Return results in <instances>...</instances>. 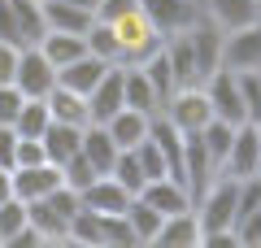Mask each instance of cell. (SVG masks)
Wrapping results in <instances>:
<instances>
[{
  "instance_id": "cell-8",
  "label": "cell",
  "mask_w": 261,
  "mask_h": 248,
  "mask_svg": "<svg viewBox=\"0 0 261 248\" xmlns=\"http://www.w3.org/2000/svg\"><path fill=\"white\" fill-rule=\"evenodd\" d=\"M140 201H148L152 209L161 213V218H170V213H183V209H192V192H187V183L183 179H174V175H166V179H148V183L140 187Z\"/></svg>"
},
{
  "instance_id": "cell-3",
  "label": "cell",
  "mask_w": 261,
  "mask_h": 248,
  "mask_svg": "<svg viewBox=\"0 0 261 248\" xmlns=\"http://www.w3.org/2000/svg\"><path fill=\"white\" fill-rule=\"evenodd\" d=\"M161 113H166L170 122H174L178 131H200L209 118H214V109H209V96H205V83H196V87H178L174 96H170L166 105H161Z\"/></svg>"
},
{
  "instance_id": "cell-13",
  "label": "cell",
  "mask_w": 261,
  "mask_h": 248,
  "mask_svg": "<svg viewBox=\"0 0 261 248\" xmlns=\"http://www.w3.org/2000/svg\"><path fill=\"white\" fill-rule=\"evenodd\" d=\"M79 196H83V209H92V213H122L126 201H130V192L113 175H96Z\"/></svg>"
},
{
  "instance_id": "cell-18",
  "label": "cell",
  "mask_w": 261,
  "mask_h": 248,
  "mask_svg": "<svg viewBox=\"0 0 261 248\" xmlns=\"http://www.w3.org/2000/svg\"><path fill=\"white\" fill-rule=\"evenodd\" d=\"M79 153L92 161L96 175H109L113 157H118V144L109 139V131H105L100 122H87V127H83V144H79Z\"/></svg>"
},
{
  "instance_id": "cell-2",
  "label": "cell",
  "mask_w": 261,
  "mask_h": 248,
  "mask_svg": "<svg viewBox=\"0 0 261 248\" xmlns=\"http://www.w3.org/2000/svg\"><path fill=\"white\" fill-rule=\"evenodd\" d=\"M13 87L22 96H48L57 87V65L39 53V44H27L18 53V70H13Z\"/></svg>"
},
{
  "instance_id": "cell-31",
  "label": "cell",
  "mask_w": 261,
  "mask_h": 248,
  "mask_svg": "<svg viewBox=\"0 0 261 248\" xmlns=\"http://www.w3.org/2000/svg\"><path fill=\"white\" fill-rule=\"evenodd\" d=\"M100 227H105V248H130L135 235L126 227V213H100Z\"/></svg>"
},
{
  "instance_id": "cell-28",
  "label": "cell",
  "mask_w": 261,
  "mask_h": 248,
  "mask_svg": "<svg viewBox=\"0 0 261 248\" xmlns=\"http://www.w3.org/2000/svg\"><path fill=\"white\" fill-rule=\"evenodd\" d=\"M27 222H31V218H27V201H18V196H9V201L0 205V248L9 244V239L18 235V231L27 227Z\"/></svg>"
},
{
  "instance_id": "cell-4",
  "label": "cell",
  "mask_w": 261,
  "mask_h": 248,
  "mask_svg": "<svg viewBox=\"0 0 261 248\" xmlns=\"http://www.w3.org/2000/svg\"><path fill=\"white\" fill-rule=\"evenodd\" d=\"M205 96H209V109H214V118L231 122V127H240L244 118V96H240V79H235L226 65H218L214 74L205 79Z\"/></svg>"
},
{
  "instance_id": "cell-19",
  "label": "cell",
  "mask_w": 261,
  "mask_h": 248,
  "mask_svg": "<svg viewBox=\"0 0 261 248\" xmlns=\"http://www.w3.org/2000/svg\"><path fill=\"white\" fill-rule=\"evenodd\" d=\"M39 9H44V27H48V31H70V35H83V31L92 27V13L79 9V5H70V0H44Z\"/></svg>"
},
{
  "instance_id": "cell-14",
  "label": "cell",
  "mask_w": 261,
  "mask_h": 248,
  "mask_svg": "<svg viewBox=\"0 0 261 248\" xmlns=\"http://www.w3.org/2000/svg\"><path fill=\"white\" fill-rule=\"evenodd\" d=\"M105 70H109V61L83 53V57H74V61H65L61 70H57V83H61V87H70V92H79V96H87L96 83H100Z\"/></svg>"
},
{
  "instance_id": "cell-10",
  "label": "cell",
  "mask_w": 261,
  "mask_h": 248,
  "mask_svg": "<svg viewBox=\"0 0 261 248\" xmlns=\"http://www.w3.org/2000/svg\"><path fill=\"white\" fill-rule=\"evenodd\" d=\"M53 187H61V165L39 161V165H13V196L18 201H39Z\"/></svg>"
},
{
  "instance_id": "cell-7",
  "label": "cell",
  "mask_w": 261,
  "mask_h": 248,
  "mask_svg": "<svg viewBox=\"0 0 261 248\" xmlns=\"http://www.w3.org/2000/svg\"><path fill=\"white\" fill-rule=\"evenodd\" d=\"M187 35V44H192V57H196V74H200V83L209 79V74L218 70V65H222V31L214 27V22L205 18V13H200V22H196V27H187L183 31Z\"/></svg>"
},
{
  "instance_id": "cell-34",
  "label": "cell",
  "mask_w": 261,
  "mask_h": 248,
  "mask_svg": "<svg viewBox=\"0 0 261 248\" xmlns=\"http://www.w3.org/2000/svg\"><path fill=\"white\" fill-rule=\"evenodd\" d=\"M13 153H18V131L0 122V165H9V170H13Z\"/></svg>"
},
{
  "instance_id": "cell-11",
  "label": "cell",
  "mask_w": 261,
  "mask_h": 248,
  "mask_svg": "<svg viewBox=\"0 0 261 248\" xmlns=\"http://www.w3.org/2000/svg\"><path fill=\"white\" fill-rule=\"evenodd\" d=\"M122 109V65H109L92 92H87V122H109Z\"/></svg>"
},
{
  "instance_id": "cell-29",
  "label": "cell",
  "mask_w": 261,
  "mask_h": 248,
  "mask_svg": "<svg viewBox=\"0 0 261 248\" xmlns=\"http://www.w3.org/2000/svg\"><path fill=\"white\" fill-rule=\"evenodd\" d=\"M96 179V170H92V161H87L83 153H74L70 161H61V183L65 187H74V192H83L87 183Z\"/></svg>"
},
{
  "instance_id": "cell-38",
  "label": "cell",
  "mask_w": 261,
  "mask_h": 248,
  "mask_svg": "<svg viewBox=\"0 0 261 248\" xmlns=\"http://www.w3.org/2000/svg\"><path fill=\"white\" fill-rule=\"evenodd\" d=\"M39 5H44V0H39Z\"/></svg>"
},
{
  "instance_id": "cell-16",
  "label": "cell",
  "mask_w": 261,
  "mask_h": 248,
  "mask_svg": "<svg viewBox=\"0 0 261 248\" xmlns=\"http://www.w3.org/2000/svg\"><path fill=\"white\" fill-rule=\"evenodd\" d=\"M122 105L126 109H140V113H161V101H157V92H152V83L144 79V70L140 65H122Z\"/></svg>"
},
{
  "instance_id": "cell-30",
  "label": "cell",
  "mask_w": 261,
  "mask_h": 248,
  "mask_svg": "<svg viewBox=\"0 0 261 248\" xmlns=\"http://www.w3.org/2000/svg\"><path fill=\"white\" fill-rule=\"evenodd\" d=\"M135 157H140L144 183H148V179H166V175H170V165H166V157H161V148L152 144V139H144V144H135Z\"/></svg>"
},
{
  "instance_id": "cell-6",
  "label": "cell",
  "mask_w": 261,
  "mask_h": 248,
  "mask_svg": "<svg viewBox=\"0 0 261 248\" xmlns=\"http://www.w3.org/2000/svg\"><path fill=\"white\" fill-rule=\"evenodd\" d=\"M222 65L231 74L261 70V18L248 22V27H240V31H231L222 39Z\"/></svg>"
},
{
  "instance_id": "cell-25",
  "label": "cell",
  "mask_w": 261,
  "mask_h": 248,
  "mask_svg": "<svg viewBox=\"0 0 261 248\" xmlns=\"http://www.w3.org/2000/svg\"><path fill=\"white\" fill-rule=\"evenodd\" d=\"M83 44H87V53H92V57H100V61L118 65V31H113V22L92 18V27L83 31Z\"/></svg>"
},
{
  "instance_id": "cell-36",
  "label": "cell",
  "mask_w": 261,
  "mask_h": 248,
  "mask_svg": "<svg viewBox=\"0 0 261 248\" xmlns=\"http://www.w3.org/2000/svg\"><path fill=\"white\" fill-rule=\"evenodd\" d=\"M9 196H13V170H9V165H0V205L9 201Z\"/></svg>"
},
{
  "instance_id": "cell-9",
  "label": "cell",
  "mask_w": 261,
  "mask_h": 248,
  "mask_svg": "<svg viewBox=\"0 0 261 248\" xmlns=\"http://www.w3.org/2000/svg\"><path fill=\"white\" fill-rule=\"evenodd\" d=\"M200 13L222 35H231V31H240V27H248V22L261 18V0H200Z\"/></svg>"
},
{
  "instance_id": "cell-35",
  "label": "cell",
  "mask_w": 261,
  "mask_h": 248,
  "mask_svg": "<svg viewBox=\"0 0 261 248\" xmlns=\"http://www.w3.org/2000/svg\"><path fill=\"white\" fill-rule=\"evenodd\" d=\"M18 53H22V48H13V44H5V39H0V83H13V70H18Z\"/></svg>"
},
{
  "instance_id": "cell-23",
  "label": "cell",
  "mask_w": 261,
  "mask_h": 248,
  "mask_svg": "<svg viewBox=\"0 0 261 248\" xmlns=\"http://www.w3.org/2000/svg\"><path fill=\"white\" fill-rule=\"evenodd\" d=\"M122 213H126V227H130V235H135V244H152V235H157V227H161V213L152 209L148 201H140V196H130Z\"/></svg>"
},
{
  "instance_id": "cell-32",
  "label": "cell",
  "mask_w": 261,
  "mask_h": 248,
  "mask_svg": "<svg viewBox=\"0 0 261 248\" xmlns=\"http://www.w3.org/2000/svg\"><path fill=\"white\" fill-rule=\"evenodd\" d=\"M22 101H27V96H22L13 83H0V122H5V127H13V118H18Z\"/></svg>"
},
{
  "instance_id": "cell-24",
  "label": "cell",
  "mask_w": 261,
  "mask_h": 248,
  "mask_svg": "<svg viewBox=\"0 0 261 248\" xmlns=\"http://www.w3.org/2000/svg\"><path fill=\"white\" fill-rule=\"evenodd\" d=\"M48 122H53L48 101H44V96H27V101H22V109H18V118H13V131H18V135L39 139V135L48 131Z\"/></svg>"
},
{
  "instance_id": "cell-27",
  "label": "cell",
  "mask_w": 261,
  "mask_h": 248,
  "mask_svg": "<svg viewBox=\"0 0 261 248\" xmlns=\"http://www.w3.org/2000/svg\"><path fill=\"white\" fill-rule=\"evenodd\" d=\"M109 175L118 179L122 187H126L130 196L144 187V170H140V157H135V148H118V157H113V165H109Z\"/></svg>"
},
{
  "instance_id": "cell-20",
  "label": "cell",
  "mask_w": 261,
  "mask_h": 248,
  "mask_svg": "<svg viewBox=\"0 0 261 248\" xmlns=\"http://www.w3.org/2000/svg\"><path fill=\"white\" fill-rule=\"evenodd\" d=\"M44 101H48V113H53V122L87 127V96H79V92H70V87H61V83H57V87L44 96Z\"/></svg>"
},
{
  "instance_id": "cell-33",
  "label": "cell",
  "mask_w": 261,
  "mask_h": 248,
  "mask_svg": "<svg viewBox=\"0 0 261 248\" xmlns=\"http://www.w3.org/2000/svg\"><path fill=\"white\" fill-rule=\"evenodd\" d=\"M135 9H140V0H100V5H96V18L118 22V18H126V13H135Z\"/></svg>"
},
{
  "instance_id": "cell-17",
  "label": "cell",
  "mask_w": 261,
  "mask_h": 248,
  "mask_svg": "<svg viewBox=\"0 0 261 248\" xmlns=\"http://www.w3.org/2000/svg\"><path fill=\"white\" fill-rule=\"evenodd\" d=\"M44 157L53 165H61V161H70V157L79 153V144H83V127H70V122H48V131L44 135Z\"/></svg>"
},
{
  "instance_id": "cell-37",
  "label": "cell",
  "mask_w": 261,
  "mask_h": 248,
  "mask_svg": "<svg viewBox=\"0 0 261 248\" xmlns=\"http://www.w3.org/2000/svg\"><path fill=\"white\" fill-rule=\"evenodd\" d=\"M70 5H79V9H87V13L96 18V5H100V0H70Z\"/></svg>"
},
{
  "instance_id": "cell-26",
  "label": "cell",
  "mask_w": 261,
  "mask_h": 248,
  "mask_svg": "<svg viewBox=\"0 0 261 248\" xmlns=\"http://www.w3.org/2000/svg\"><path fill=\"white\" fill-rule=\"evenodd\" d=\"M9 9H13V18H18V27H22V39H27V44H39V35L48 31L39 0H9Z\"/></svg>"
},
{
  "instance_id": "cell-21",
  "label": "cell",
  "mask_w": 261,
  "mask_h": 248,
  "mask_svg": "<svg viewBox=\"0 0 261 248\" xmlns=\"http://www.w3.org/2000/svg\"><path fill=\"white\" fill-rule=\"evenodd\" d=\"M39 53H44L48 61L57 65V70H61L65 61L83 57L87 44H83V35H70V31H44V35H39Z\"/></svg>"
},
{
  "instance_id": "cell-22",
  "label": "cell",
  "mask_w": 261,
  "mask_h": 248,
  "mask_svg": "<svg viewBox=\"0 0 261 248\" xmlns=\"http://www.w3.org/2000/svg\"><path fill=\"white\" fill-rule=\"evenodd\" d=\"M140 70H144V79L152 83V92H157V101H161V105H166L170 96L178 92L174 70H170V57H166V44H161L157 53H148V57H144V61H140Z\"/></svg>"
},
{
  "instance_id": "cell-12",
  "label": "cell",
  "mask_w": 261,
  "mask_h": 248,
  "mask_svg": "<svg viewBox=\"0 0 261 248\" xmlns=\"http://www.w3.org/2000/svg\"><path fill=\"white\" fill-rule=\"evenodd\" d=\"M152 244L157 248H200V218H196V209H183V213L161 218Z\"/></svg>"
},
{
  "instance_id": "cell-1",
  "label": "cell",
  "mask_w": 261,
  "mask_h": 248,
  "mask_svg": "<svg viewBox=\"0 0 261 248\" xmlns=\"http://www.w3.org/2000/svg\"><path fill=\"white\" fill-rule=\"evenodd\" d=\"M113 31H118V65H140L148 53H157V48L166 44V35L148 22V13H144V9L118 18V22H113Z\"/></svg>"
},
{
  "instance_id": "cell-15",
  "label": "cell",
  "mask_w": 261,
  "mask_h": 248,
  "mask_svg": "<svg viewBox=\"0 0 261 248\" xmlns=\"http://www.w3.org/2000/svg\"><path fill=\"white\" fill-rule=\"evenodd\" d=\"M148 113H140V109H126V105H122L118 113H113L109 122H100L105 131H109V139L118 148H135V144H144V139H148Z\"/></svg>"
},
{
  "instance_id": "cell-5",
  "label": "cell",
  "mask_w": 261,
  "mask_h": 248,
  "mask_svg": "<svg viewBox=\"0 0 261 248\" xmlns=\"http://www.w3.org/2000/svg\"><path fill=\"white\" fill-rule=\"evenodd\" d=\"M140 9L148 13V22L161 35H183L187 27L200 22V0H140Z\"/></svg>"
}]
</instances>
